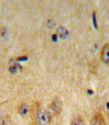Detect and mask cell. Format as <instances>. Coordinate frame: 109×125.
<instances>
[{"mask_svg":"<svg viewBox=\"0 0 109 125\" xmlns=\"http://www.w3.org/2000/svg\"><path fill=\"white\" fill-rule=\"evenodd\" d=\"M51 115L43 109H38L35 114V121L38 125H48L50 123Z\"/></svg>","mask_w":109,"mask_h":125,"instance_id":"1","label":"cell"},{"mask_svg":"<svg viewBox=\"0 0 109 125\" xmlns=\"http://www.w3.org/2000/svg\"><path fill=\"white\" fill-rule=\"evenodd\" d=\"M50 108L52 112L55 115L60 114L62 109V102L60 101V99L58 97H55L51 102Z\"/></svg>","mask_w":109,"mask_h":125,"instance_id":"2","label":"cell"},{"mask_svg":"<svg viewBox=\"0 0 109 125\" xmlns=\"http://www.w3.org/2000/svg\"><path fill=\"white\" fill-rule=\"evenodd\" d=\"M100 59L103 62L109 65V43L105 45L101 50Z\"/></svg>","mask_w":109,"mask_h":125,"instance_id":"3","label":"cell"},{"mask_svg":"<svg viewBox=\"0 0 109 125\" xmlns=\"http://www.w3.org/2000/svg\"><path fill=\"white\" fill-rule=\"evenodd\" d=\"M90 125H105L104 117L100 113H97L92 118Z\"/></svg>","mask_w":109,"mask_h":125,"instance_id":"4","label":"cell"},{"mask_svg":"<svg viewBox=\"0 0 109 125\" xmlns=\"http://www.w3.org/2000/svg\"><path fill=\"white\" fill-rule=\"evenodd\" d=\"M68 31L66 28H63V27H60L58 28L57 30V36L60 38L61 39H65L66 37L68 36Z\"/></svg>","mask_w":109,"mask_h":125,"instance_id":"5","label":"cell"},{"mask_svg":"<svg viewBox=\"0 0 109 125\" xmlns=\"http://www.w3.org/2000/svg\"><path fill=\"white\" fill-rule=\"evenodd\" d=\"M70 125H85V123L81 116H76L72 119Z\"/></svg>","mask_w":109,"mask_h":125,"instance_id":"6","label":"cell"},{"mask_svg":"<svg viewBox=\"0 0 109 125\" xmlns=\"http://www.w3.org/2000/svg\"><path fill=\"white\" fill-rule=\"evenodd\" d=\"M29 111L28 106L26 104H22L19 107V113L22 116H24L28 113Z\"/></svg>","mask_w":109,"mask_h":125,"instance_id":"7","label":"cell"},{"mask_svg":"<svg viewBox=\"0 0 109 125\" xmlns=\"http://www.w3.org/2000/svg\"><path fill=\"white\" fill-rule=\"evenodd\" d=\"M9 71L11 72V73H15L17 71V67L16 66H13L9 69Z\"/></svg>","mask_w":109,"mask_h":125,"instance_id":"8","label":"cell"},{"mask_svg":"<svg viewBox=\"0 0 109 125\" xmlns=\"http://www.w3.org/2000/svg\"><path fill=\"white\" fill-rule=\"evenodd\" d=\"M28 59V58L26 57V56H23V57H20L18 59V60L19 61H26Z\"/></svg>","mask_w":109,"mask_h":125,"instance_id":"9","label":"cell"},{"mask_svg":"<svg viewBox=\"0 0 109 125\" xmlns=\"http://www.w3.org/2000/svg\"><path fill=\"white\" fill-rule=\"evenodd\" d=\"M0 125H5L4 120L3 119H1V118H0Z\"/></svg>","mask_w":109,"mask_h":125,"instance_id":"10","label":"cell"},{"mask_svg":"<svg viewBox=\"0 0 109 125\" xmlns=\"http://www.w3.org/2000/svg\"><path fill=\"white\" fill-rule=\"evenodd\" d=\"M93 21H94V25L95 26V28H97V22H95V13L94 15H93Z\"/></svg>","mask_w":109,"mask_h":125,"instance_id":"11","label":"cell"},{"mask_svg":"<svg viewBox=\"0 0 109 125\" xmlns=\"http://www.w3.org/2000/svg\"><path fill=\"white\" fill-rule=\"evenodd\" d=\"M107 106H108V107H109V103H108V104H107Z\"/></svg>","mask_w":109,"mask_h":125,"instance_id":"12","label":"cell"}]
</instances>
